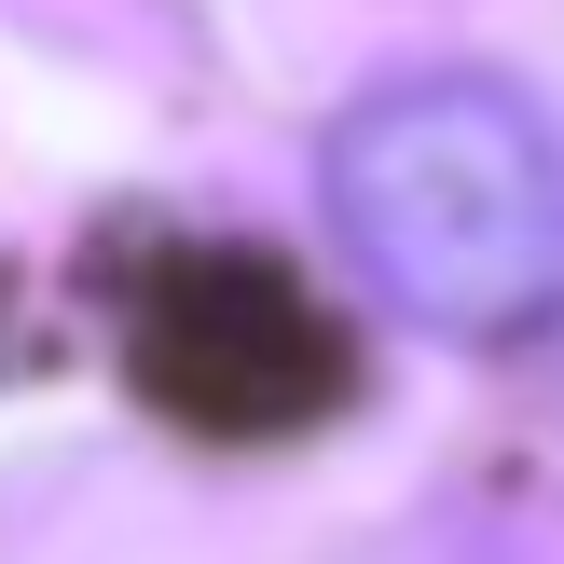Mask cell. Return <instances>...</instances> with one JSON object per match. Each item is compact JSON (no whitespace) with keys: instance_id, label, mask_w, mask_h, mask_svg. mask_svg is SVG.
I'll return each mask as SVG.
<instances>
[{"instance_id":"1","label":"cell","mask_w":564,"mask_h":564,"mask_svg":"<svg viewBox=\"0 0 564 564\" xmlns=\"http://www.w3.org/2000/svg\"><path fill=\"white\" fill-rule=\"evenodd\" d=\"M330 235L441 345H510L564 317V138L510 83L427 69L330 124Z\"/></svg>"},{"instance_id":"2","label":"cell","mask_w":564,"mask_h":564,"mask_svg":"<svg viewBox=\"0 0 564 564\" xmlns=\"http://www.w3.org/2000/svg\"><path fill=\"white\" fill-rule=\"evenodd\" d=\"M138 386L180 427L262 441V427H317L345 400V330L290 290V262L262 248H180L138 290Z\"/></svg>"}]
</instances>
